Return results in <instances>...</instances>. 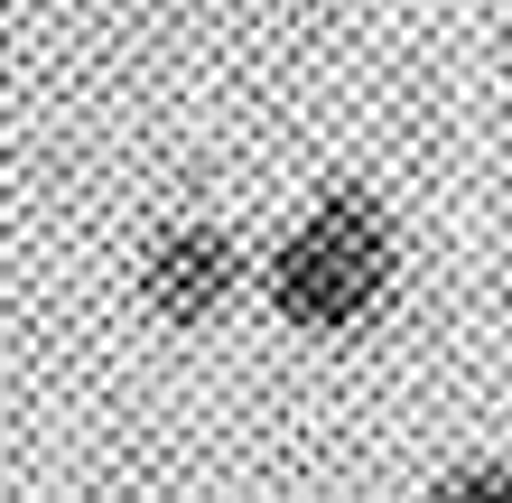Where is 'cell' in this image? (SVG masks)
<instances>
[{
    "mask_svg": "<svg viewBox=\"0 0 512 503\" xmlns=\"http://www.w3.org/2000/svg\"><path fill=\"white\" fill-rule=\"evenodd\" d=\"M410 503H512V457H457V466H438Z\"/></svg>",
    "mask_w": 512,
    "mask_h": 503,
    "instance_id": "3",
    "label": "cell"
},
{
    "mask_svg": "<svg viewBox=\"0 0 512 503\" xmlns=\"http://www.w3.org/2000/svg\"><path fill=\"white\" fill-rule=\"evenodd\" d=\"M410 243L391 196L364 177L317 187L298 215L270 233V252L252 261V299L270 308V327H289L298 345H354L401 308Z\"/></svg>",
    "mask_w": 512,
    "mask_h": 503,
    "instance_id": "1",
    "label": "cell"
},
{
    "mask_svg": "<svg viewBox=\"0 0 512 503\" xmlns=\"http://www.w3.org/2000/svg\"><path fill=\"white\" fill-rule=\"evenodd\" d=\"M131 299H140L149 327H168V336L224 327V317L252 299L243 233H233L224 215H168V224H149V243L131 261Z\"/></svg>",
    "mask_w": 512,
    "mask_h": 503,
    "instance_id": "2",
    "label": "cell"
}]
</instances>
